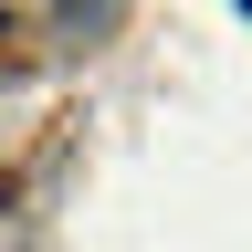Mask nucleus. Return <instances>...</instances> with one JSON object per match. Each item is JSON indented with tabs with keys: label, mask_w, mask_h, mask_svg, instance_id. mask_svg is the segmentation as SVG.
Returning a JSON list of instances; mask_svg holds the SVG:
<instances>
[{
	"label": "nucleus",
	"mask_w": 252,
	"mask_h": 252,
	"mask_svg": "<svg viewBox=\"0 0 252 252\" xmlns=\"http://www.w3.org/2000/svg\"><path fill=\"white\" fill-rule=\"evenodd\" d=\"M242 11H252V0H242Z\"/></svg>",
	"instance_id": "obj_1"
}]
</instances>
